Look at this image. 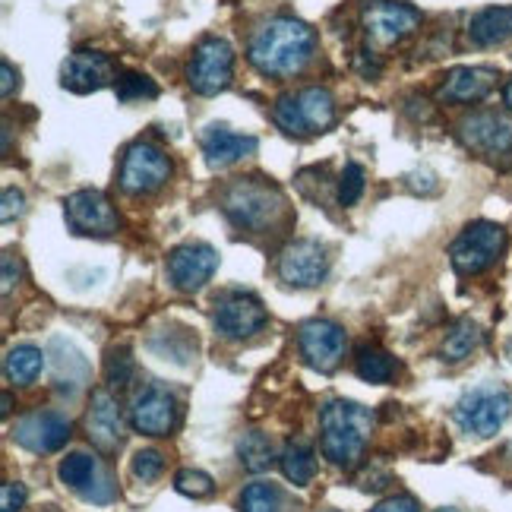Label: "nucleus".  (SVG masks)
Instances as JSON below:
<instances>
[{"mask_svg":"<svg viewBox=\"0 0 512 512\" xmlns=\"http://www.w3.org/2000/svg\"><path fill=\"white\" fill-rule=\"evenodd\" d=\"M313 51H317V35L307 23L294 16H275L253 32L247 61L263 76H294L310 64Z\"/></svg>","mask_w":512,"mask_h":512,"instance_id":"nucleus-1","label":"nucleus"},{"mask_svg":"<svg viewBox=\"0 0 512 512\" xmlns=\"http://www.w3.org/2000/svg\"><path fill=\"white\" fill-rule=\"evenodd\" d=\"M320 430H323V456L336 465V468H354L364 459V449L373 430V411L358 405V402H345V399H332L320 408Z\"/></svg>","mask_w":512,"mask_h":512,"instance_id":"nucleus-2","label":"nucleus"},{"mask_svg":"<svg viewBox=\"0 0 512 512\" xmlns=\"http://www.w3.org/2000/svg\"><path fill=\"white\" fill-rule=\"evenodd\" d=\"M272 117L288 136H317L336 124V98L323 86H307L282 95L272 108Z\"/></svg>","mask_w":512,"mask_h":512,"instance_id":"nucleus-3","label":"nucleus"},{"mask_svg":"<svg viewBox=\"0 0 512 512\" xmlns=\"http://www.w3.org/2000/svg\"><path fill=\"white\" fill-rule=\"evenodd\" d=\"M285 200L275 184H266L260 177H238L222 193V209L244 231H263L275 215L282 212Z\"/></svg>","mask_w":512,"mask_h":512,"instance_id":"nucleus-4","label":"nucleus"},{"mask_svg":"<svg viewBox=\"0 0 512 512\" xmlns=\"http://www.w3.org/2000/svg\"><path fill=\"white\" fill-rule=\"evenodd\" d=\"M506 250V231L494 222H471L449 244V260L459 275H478L490 269Z\"/></svg>","mask_w":512,"mask_h":512,"instance_id":"nucleus-5","label":"nucleus"},{"mask_svg":"<svg viewBox=\"0 0 512 512\" xmlns=\"http://www.w3.org/2000/svg\"><path fill=\"white\" fill-rule=\"evenodd\" d=\"M509 418V392L503 386H478L465 392L456 405V424L471 437H494Z\"/></svg>","mask_w":512,"mask_h":512,"instance_id":"nucleus-6","label":"nucleus"},{"mask_svg":"<svg viewBox=\"0 0 512 512\" xmlns=\"http://www.w3.org/2000/svg\"><path fill=\"white\" fill-rule=\"evenodd\" d=\"M234 51L225 38H203L187 64V83L196 95H219L231 86Z\"/></svg>","mask_w":512,"mask_h":512,"instance_id":"nucleus-7","label":"nucleus"},{"mask_svg":"<svg viewBox=\"0 0 512 512\" xmlns=\"http://www.w3.org/2000/svg\"><path fill=\"white\" fill-rule=\"evenodd\" d=\"M171 177V159L152 143H133L127 152H124V162H121V174H117V181H121V190L130 193V196H146V193H155L168 184Z\"/></svg>","mask_w":512,"mask_h":512,"instance_id":"nucleus-8","label":"nucleus"},{"mask_svg":"<svg viewBox=\"0 0 512 512\" xmlns=\"http://www.w3.org/2000/svg\"><path fill=\"white\" fill-rule=\"evenodd\" d=\"M361 23L373 48H389L421 26V13L408 4H396V0H367Z\"/></svg>","mask_w":512,"mask_h":512,"instance_id":"nucleus-9","label":"nucleus"},{"mask_svg":"<svg viewBox=\"0 0 512 512\" xmlns=\"http://www.w3.org/2000/svg\"><path fill=\"white\" fill-rule=\"evenodd\" d=\"M459 140L478 152L481 159L494 162V165H506L512 162V124L503 121L494 111H481L471 114L459 124Z\"/></svg>","mask_w":512,"mask_h":512,"instance_id":"nucleus-10","label":"nucleus"},{"mask_svg":"<svg viewBox=\"0 0 512 512\" xmlns=\"http://www.w3.org/2000/svg\"><path fill=\"white\" fill-rule=\"evenodd\" d=\"M345 329L332 320H307L298 329V348H301V358L320 373L336 370L345 358Z\"/></svg>","mask_w":512,"mask_h":512,"instance_id":"nucleus-11","label":"nucleus"},{"mask_svg":"<svg viewBox=\"0 0 512 512\" xmlns=\"http://www.w3.org/2000/svg\"><path fill=\"white\" fill-rule=\"evenodd\" d=\"M215 269H219V253H215L212 244L190 241V244H181L168 253V279L184 294L200 291L212 279Z\"/></svg>","mask_w":512,"mask_h":512,"instance_id":"nucleus-12","label":"nucleus"},{"mask_svg":"<svg viewBox=\"0 0 512 512\" xmlns=\"http://www.w3.org/2000/svg\"><path fill=\"white\" fill-rule=\"evenodd\" d=\"M67 225L76 234H92V238H111L117 231V212L102 190H76L64 203Z\"/></svg>","mask_w":512,"mask_h":512,"instance_id":"nucleus-13","label":"nucleus"},{"mask_svg":"<svg viewBox=\"0 0 512 512\" xmlns=\"http://www.w3.org/2000/svg\"><path fill=\"white\" fill-rule=\"evenodd\" d=\"M212 323L225 339H250L269 323V313L260 301L253 298V294L231 291L219 304H215Z\"/></svg>","mask_w":512,"mask_h":512,"instance_id":"nucleus-14","label":"nucleus"},{"mask_svg":"<svg viewBox=\"0 0 512 512\" xmlns=\"http://www.w3.org/2000/svg\"><path fill=\"white\" fill-rule=\"evenodd\" d=\"M13 440L35 452V456H45V452H57L67 446L70 440V421L61 411H29L16 421L13 427Z\"/></svg>","mask_w":512,"mask_h":512,"instance_id":"nucleus-15","label":"nucleus"},{"mask_svg":"<svg viewBox=\"0 0 512 512\" xmlns=\"http://www.w3.org/2000/svg\"><path fill=\"white\" fill-rule=\"evenodd\" d=\"M329 272L326 247L317 241H294L279 256V275L291 288H317Z\"/></svg>","mask_w":512,"mask_h":512,"instance_id":"nucleus-16","label":"nucleus"},{"mask_svg":"<svg viewBox=\"0 0 512 512\" xmlns=\"http://www.w3.org/2000/svg\"><path fill=\"white\" fill-rule=\"evenodd\" d=\"M130 424L136 433H146V437H168L177 424L174 396L162 386H146L140 396L133 399Z\"/></svg>","mask_w":512,"mask_h":512,"instance_id":"nucleus-17","label":"nucleus"},{"mask_svg":"<svg viewBox=\"0 0 512 512\" xmlns=\"http://www.w3.org/2000/svg\"><path fill=\"white\" fill-rule=\"evenodd\" d=\"M117 80L114 76V64H111V57L102 54V51H73L64 67H61V86L70 89V92H98V89H105Z\"/></svg>","mask_w":512,"mask_h":512,"instance_id":"nucleus-18","label":"nucleus"},{"mask_svg":"<svg viewBox=\"0 0 512 512\" xmlns=\"http://www.w3.org/2000/svg\"><path fill=\"white\" fill-rule=\"evenodd\" d=\"M57 475L67 487H73L76 494H83V500L89 503H108L114 497V487L111 481L102 475L98 462L89 456V452H70V456L61 462Z\"/></svg>","mask_w":512,"mask_h":512,"instance_id":"nucleus-19","label":"nucleus"},{"mask_svg":"<svg viewBox=\"0 0 512 512\" xmlns=\"http://www.w3.org/2000/svg\"><path fill=\"white\" fill-rule=\"evenodd\" d=\"M86 433L89 440L102 449V452H114L124 443V421H121V408H117V399L108 389H95L92 392V405L86 415Z\"/></svg>","mask_w":512,"mask_h":512,"instance_id":"nucleus-20","label":"nucleus"},{"mask_svg":"<svg viewBox=\"0 0 512 512\" xmlns=\"http://www.w3.org/2000/svg\"><path fill=\"white\" fill-rule=\"evenodd\" d=\"M497 86V70L490 67H456L446 73L440 86V102L446 105H471L487 98V92Z\"/></svg>","mask_w":512,"mask_h":512,"instance_id":"nucleus-21","label":"nucleus"},{"mask_svg":"<svg viewBox=\"0 0 512 512\" xmlns=\"http://www.w3.org/2000/svg\"><path fill=\"white\" fill-rule=\"evenodd\" d=\"M200 146L209 168H228L234 162L247 159V155L256 152V136H241V133H231L225 124H209L200 136Z\"/></svg>","mask_w":512,"mask_h":512,"instance_id":"nucleus-22","label":"nucleus"},{"mask_svg":"<svg viewBox=\"0 0 512 512\" xmlns=\"http://www.w3.org/2000/svg\"><path fill=\"white\" fill-rule=\"evenodd\" d=\"M468 38L478 48H494L512 38V7H484L481 13L471 16Z\"/></svg>","mask_w":512,"mask_h":512,"instance_id":"nucleus-23","label":"nucleus"},{"mask_svg":"<svg viewBox=\"0 0 512 512\" xmlns=\"http://www.w3.org/2000/svg\"><path fill=\"white\" fill-rule=\"evenodd\" d=\"M279 465H282V475L294 487H307L313 481V475H317V456H313V446L304 437H294L285 443Z\"/></svg>","mask_w":512,"mask_h":512,"instance_id":"nucleus-24","label":"nucleus"},{"mask_svg":"<svg viewBox=\"0 0 512 512\" xmlns=\"http://www.w3.org/2000/svg\"><path fill=\"white\" fill-rule=\"evenodd\" d=\"M45 367V354L35 345H16L4 358V377L16 386H29L38 380V373Z\"/></svg>","mask_w":512,"mask_h":512,"instance_id":"nucleus-25","label":"nucleus"},{"mask_svg":"<svg viewBox=\"0 0 512 512\" xmlns=\"http://www.w3.org/2000/svg\"><path fill=\"white\" fill-rule=\"evenodd\" d=\"M238 459L241 465L250 471V475H263V471L272 468L275 462V452H272V443L263 430H247L241 433V440H238Z\"/></svg>","mask_w":512,"mask_h":512,"instance_id":"nucleus-26","label":"nucleus"},{"mask_svg":"<svg viewBox=\"0 0 512 512\" xmlns=\"http://www.w3.org/2000/svg\"><path fill=\"white\" fill-rule=\"evenodd\" d=\"M354 373L364 380V383H389L396 377V361H392V354H386L383 348L377 345H364L358 351V358H354Z\"/></svg>","mask_w":512,"mask_h":512,"instance_id":"nucleus-27","label":"nucleus"},{"mask_svg":"<svg viewBox=\"0 0 512 512\" xmlns=\"http://www.w3.org/2000/svg\"><path fill=\"white\" fill-rule=\"evenodd\" d=\"M481 345V329H478V323H471V320H459L456 326H452L449 332H446V339H443V345H440V358L446 361V364H459V361H465L471 351H475Z\"/></svg>","mask_w":512,"mask_h":512,"instance_id":"nucleus-28","label":"nucleus"},{"mask_svg":"<svg viewBox=\"0 0 512 512\" xmlns=\"http://www.w3.org/2000/svg\"><path fill=\"white\" fill-rule=\"evenodd\" d=\"M241 512H282V490L269 481L247 484L241 494Z\"/></svg>","mask_w":512,"mask_h":512,"instance_id":"nucleus-29","label":"nucleus"},{"mask_svg":"<svg viewBox=\"0 0 512 512\" xmlns=\"http://www.w3.org/2000/svg\"><path fill=\"white\" fill-rule=\"evenodd\" d=\"M105 380L117 389H127L133 380V358H130V348L127 345H117L108 351L105 358Z\"/></svg>","mask_w":512,"mask_h":512,"instance_id":"nucleus-30","label":"nucleus"},{"mask_svg":"<svg viewBox=\"0 0 512 512\" xmlns=\"http://www.w3.org/2000/svg\"><path fill=\"white\" fill-rule=\"evenodd\" d=\"M114 92H117L121 102H136V98H155V95H159V89H155V83L149 80V76L133 73V70L121 73V80L114 83Z\"/></svg>","mask_w":512,"mask_h":512,"instance_id":"nucleus-31","label":"nucleus"},{"mask_svg":"<svg viewBox=\"0 0 512 512\" xmlns=\"http://www.w3.org/2000/svg\"><path fill=\"white\" fill-rule=\"evenodd\" d=\"M174 490L177 494H184V497H193V500H200V497H209L215 484L212 478L206 475V471L200 468H184V471H177L174 475Z\"/></svg>","mask_w":512,"mask_h":512,"instance_id":"nucleus-32","label":"nucleus"},{"mask_svg":"<svg viewBox=\"0 0 512 512\" xmlns=\"http://www.w3.org/2000/svg\"><path fill=\"white\" fill-rule=\"evenodd\" d=\"M133 478L136 481H143V484H152V481H159L162 478V471H165V456L159 449H140L133 456Z\"/></svg>","mask_w":512,"mask_h":512,"instance_id":"nucleus-33","label":"nucleus"},{"mask_svg":"<svg viewBox=\"0 0 512 512\" xmlns=\"http://www.w3.org/2000/svg\"><path fill=\"white\" fill-rule=\"evenodd\" d=\"M361 193H364V168L358 162H348L339 177V203L354 206L361 200Z\"/></svg>","mask_w":512,"mask_h":512,"instance_id":"nucleus-34","label":"nucleus"},{"mask_svg":"<svg viewBox=\"0 0 512 512\" xmlns=\"http://www.w3.org/2000/svg\"><path fill=\"white\" fill-rule=\"evenodd\" d=\"M26 500H29V494H26L23 484L7 481L4 487H0V512H19L26 506Z\"/></svg>","mask_w":512,"mask_h":512,"instance_id":"nucleus-35","label":"nucleus"},{"mask_svg":"<svg viewBox=\"0 0 512 512\" xmlns=\"http://www.w3.org/2000/svg\"><path fill=\"white\" fill-rule=\"evenodd\" d=\"M23 203H26V196L19 190H13V187H7L4 190V212H0V219L13 222V215H23Z\"/></svg>","mask_w":512,"mask_h":512,"instance_id":"nucleus-36","label":"nucleus"},{"mask_svg":"<svg viewBox=\"0 0 512 512\" xmlns=\"http://www.w3.org/2000/svg\"><path fill=\"white\" fill-rule=\"evenodd\" d=\"M370 512H418V503L411 497H389L380 506H373Z\"/></svg>","mask_w":512,"mask_h":512,"instance_id":"nucleus-37","label":"nucleus"},{"mask_svg":"<svg viewBox=\"0 0 512 512\" xmlns=\"http://www.w3.org/2000/svg\"><path fill=\"white\" fill-rule=\"evenodd\" d=\"M16 279H19V263L13 260V253H4V294L13 291Z\"/></svg>","mask_w":512,"mask_h":512,"instance_id":"nucleus-38","label":"nucleus"},{"mask_svg":"<svg viewBox=\"0 0 512 512\" xmlns=\"http://www.w3.org/2000/svg\"><path fill=\"white\" fill-rule=\"evenodd\" d=\"M0 73H4V86H0V95L10 98V95H13V86H16V73H13V64H10V61H0Z\"/></svg>","mask_w":512,"mask_h":512,"instance_id":"nucleus-39","label":"nucleus"},{"mask_svg":"<svg viewBox=\"0 0 512 512\" xmlns=\"http://www.w3.org/2000/svg\"><path fill=\"white\" fill-rule=\"evenodd\" d=\"M503 102L512 108V80H509V83H506V89H503Z\"/></svg>","mask_w":512,"mask_h":512,"instance_id":"nucleus-40","label":"nucleus"},{"mask_svg":"<svg viewBox=\"0 0 512 512\" xmlns=\"http://www.w3.org/2000/svg\"><path fill=\"white\" fill-rule=\"evenodd\" d=\"M506 358L512 361V339H509V345H506Z\"/></svg>","mask_w":512,"mask_h":512,"instance_id":"nucleus-41","label":"nucleus"},{"mask_svg":"<svg viewBox=\"0 0 512 512\" xmlns=\"http://www.w3.org/2000/svg\"><path fill=\"white\" fill-rule=\"evenodd\" d=\"M437 512H459V509H449V506H446V509H437Z\"/></svg>","mask_w":512,"mask_h":512,"instance_id":"nucleus-42","label":"nucleus"}]
</instances>
